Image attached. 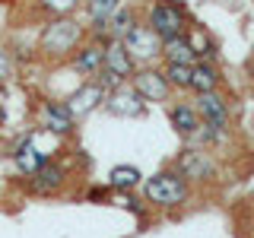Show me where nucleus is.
Masks as SVG:
<instances>
[{
	"mask_svg": "<svg viewBox=\"0 0 254 238\" xmlns=\"http://www.w3.org/2000/svg\"><path fill=\"white\" fill-rule=\"evenodd\" d=\"M79 42H83V29H79L76 19H70V16H58V19H51L42 32V38H38V48L45 51V58L51 60H61L67 58V54H73Z\"/></svg>",
	"mask_w": 254,
	"mask_h": 238,
	"instance_id": "1",
	"label": "nucleus"
},
{
	"mask_svg": "<svg viewBox=\"0 0 254 238\" xmlns=\"http://www.w3.org/2000/svg\"><path fill=\"white\" fill-rule=\"evenodd\" d=\"M143 197L153 206H181L188 200V181L175 169L156 172L153 178L143 181Z\"/></svg>",
	"mask_w": 254,
	"mask_h": 238,
	"instance_id": "2",
	"label": "nucleus"
},
{
	"mask_svg": "<svg viewBox=\"0 0 254 238\" xmlns=\"http://www.w3.org/2000/svg\"><path fill=\"white\" fill-rule=\"evenodd\" d=\"M146 26L153 29L159 38H172V35H181V32L188 29V19H185V10H181L178 3L162 0V3H156L153 10H149Z\"/></svg>",
	"mask_w": 254,
	"mask_h": 238,
	"instance_id": "3",
	"label": "nucleus"
},
{
	"mask_svg": "<svg viewBox=\"0 0 254 238\" xmlns=\"http://www.w3.org/2000/svg\"><path fill=\"white\" fill-rule=\"evenodd\" d=\"M121 45H124V51L133 58V63L137 60H153L156 54L162 51V38H159L146 22H137V26L121 38Z\"/></svg>",
	"mask_w": 254,
	"mask_h": 238,
	"instance_id": "4",
	"label": "nucleus"
},
{
	"mask_svg": "<svg viewBox=\"0 0 254 238\" xmlns=\"http://www.w3.org/2000/svg\"><path fill=\"white\" fill-rule=\"evenodd\" d=\"M130 89L137 92L143 102H165V99L172 95V86L165 83L162 70H156V67H140V70H133Z\"/></svg>",
	"mask_w": 254,
	"mask_h": 238,
	"instance_id": "5",
	"label": "nucleus"
},
{
	"mask_svg": "<svg viewBox=\"0 0 254 238\" xmlns=\"http://www.w3.org/2000/svg\"><path fill=\"white\" fill-rule=\"evenodd\" d=\"M175 172L181 175V178L188 181H206L213 178V172H216V165H213V159L203 153V149H181V156L175 159Z\"/></svg>",
	"mask_w": 254,
	"mask_h": 238,
	"instance_id": "6",
	"label": "nucleus"
},
{
	"mask_svg": "<svg viewBox=\"0 0 254 238\" xmlns=\"http://www.w3.org/2000/svg\"><path fill=\"white\" fill-rule=\"evenodd\" d=\"M105 102V89H102L95 79H86L83 86H76V92L67 99V115L73 118V121H79V118H86V115H92L95 108Z\"/></svg>",
	"mask_w": 254,
	"mask_h": 238,
	"instance_id": "7",
	"label": "nucleus"
},
{
	"mask_svg": "<svg viewBox=\"0 0 254 238\" xmlns=\"http://www.w3.org/2000/svg\"><path fill=\"white\" fill-rule=\"evenodd\" d=\"M197 115H200V121L219 127V130H229V102L222 92H200L197 95Z\"/></svg>",
	"mask_w": 254,
	"mask_h": 238,
	"instance_id": "8",
	"label": "nucleus"
},
{
	"mask_svg": "<svg viewBox=\"0 0 254 238\" xmlns=\"http://www.w3.org/2000/svg\"><path fill=\"white\" fill-rule=\"evenodd\" d=\"M102 67L111 70L121 83H127V79L133 76V70H137V63H133V58L124 51V45L118 42V38H108L105 48H102Z\"/></svg>",
	"mask_w": 254,
	"mask_h": 238,
	"instance_id": "9",
	"label": "nucleus"
},
{
	"mask_svg": "<svg viewBox=\"0 0 254 238\" xmlns=\"http://www.w3.org/2000/svg\"><path fill=\"white\" fill-rule=\"evenodd\" d=\"M105 108L111 111V115H118V118H140L143 111H146V102H143L130 86L121 83L115 92L105 95Z\"/></svg>",
	"mask_w": 254,
	"mask_h": 238,
	"instance_id": "10",
	"label": "nucleus"
},
{
	"mask_svg": "<svg viewBox=\"0 0 254 238\" xmlns=\"http://www.w3.org/2000/svg\"><path fill=\"white\" fill-rule=\"evenodd\" d=\"M64 169L61 165H54V162H42L35 172L29 175V190L32 194H38V197H51V194H58V190L64 187Z\"/></svg>",
	"mask_w": 254,
	"mask_h": 238,
	"instance_id": "11",
	"label": "nucleus"
},
{
	"mask_svg": "<svg viewBox=\"0 0 254 238\" xmlns=\"http://www.w3.org/2000/svg\"><path fill=\"white\" fill-rule=\"evenodd\" d=\"M13 162H16V169H19L22 175H29L38 169L42 162H48V153H42V149L35 146V140L26 137V140H19V146H16V153H13Z\"/></svg>",
	"mask_w": 254,
	"mask_h": 238,
	"instance_id": "12",
	"label": "nucleus"
},
{
	"mask_svg": "<svg viewBox=\"0 0 254 238\" xmlns=\"http://www.w3.org/2000/svg\"><path fill=\"white\" fill-rule=\"evenodd\" d=\"M159 54L165 58V63H197L194 48H190V42H188V32L172 35V38H162V51Z\"/></svg>",
	"mask_w": 254,
	"mask_h": 238,
	"instance_id": "13",
	"label": "nucleus"
},
{
	"mask_svg": "<svg viewBox=\"0 0 254 238\" xmlns=\"http://www.w3.org/2000/svg\"><path fill=\"white\" fill-rule=\"evenodd\" d=\"M42 124H45V130L61 133V137L73 130V118L67 115V108H64L61 102H45L42 105Z\"/></svg>",
	"mask_w": 254,
	"mask_h": 238,
	"instance_id": "14",
	"label": "nucleus"
},
{
	"mask_svg": "<svg viewBox=\"0 0 254 238\" xmlns=\"http://www.w3.org/2000/svg\"><path fill=\"white\" fill-rule=\"evenodd\" d=\"M102 48H105V45H99V42H89V45L76 48L73 60H70L76 73H83V76H95V73H99V67H102Z\"/></svg>",
	"mask_w": 254,
	"mask_h": 238,
	"instance_id": "15",
	"label": "nucleus"
},
{
	"mask_svg": "<svg viewBox=\"0 0 254 238\" xmlns=\"http://www.w3.org/2000/svg\"><path fill=\"white\" fill-rule=\"evenodd\" d=\"M219 83H222V76H219V70L213 67V63L197 60L194 67H190V86H188V89H194L197 95H200V92H213V89H219Z\"/></svg>",
	"mask_w": 254,
	"mask_h": 238,
	"instance_id": "16",
	"label": "nucleus"
},
{
	"mask_svg": "<svg viewBox=\"0 0 254 238\" xmlns=\"http://www.w3.org/2000/svg\"><path fill=\"white\" fill-rule=\"evenodd\" d=\"M169 121L181 137H190V133L200 127V115H197V108H190V105H172L169 108Z\"/></svg>",
	"mask_w": 254,
	"mask_h": 238,
	"instance_id": "17",
	"label": "nucleus"
},
{
	"mask_svg": "<svg viewBox=\"0 0 254 238\" xmlns=\"http://www.w3.org/2000/svg\"><path fill=\"white\" fill-rule=\"evenodd\" d=\"M140 178L143 175L133 169V165H115L108 175V187H115V190H133L140 184Z\"/></svg>",
	"mask_w": 254,
	"mask_h": 238,
	"instance_id": "18",
	"label": "nucleus"
},
{
	"mask_svg": "<svg viewBox=\"0 0 254 238\" xmlns=\"http://www.w3.org/2000/svg\"><path fill=\"white\" fill-rule=\"evenodd\" d=\"M133 26H137V16H133L130 10H121V6H118V10L111 13V19H108V35L121 42V38H124Z\"/></svg>",
	"mask_w": 254,
	"mask_h": 238,
	"instance_id": "19",
	"label": "nucleus"
},
{
	"mask_svg": "<svg viewBox=\"0 0 254 238\" xmlns=\"http://www.w3.org/2000/svg\"><path fill=\"white\" fill-rule=\"evenodd\" d=\"M190 67H194V63H165V70H162L165 83H169L172 89H188L190 86Z\"/></svg>",
	"mask_w": 254,
	"mask_h": 238,
	"instance_id": "20",
	"label": "nucleus"
},
{
	"mask_svg": "<svg viewBox=\"0 0 254 238\" xmlns=\"http://www.w3.org/2000/svg\"><path fill=\"white\" fill-rule=\"evenodd\" d=\"M92 79L102 86V89H105V95H108V92H115L118 86H121V79H118L115 73H111V70H105V67H99V73H95Z\"/></svg>",
	"mask_w": 254,
	"mask_h": 238,
	"instance_id": "21",
	"label": "nucleus"
},
{
	"mask_svg": "<svg viewBox=\"0 0 254 238\" xmlns=\"http://www.w3.org/2000/svg\"><path fill=\"white\" fill-rule=\"evenodd\" d=\"M115 200H118V206H124V210H130L133 216H143V206H140V200H137V197L130 194V190H121V194H118Z\"/></svg>",
	"mask_w": 254,
	"mask_h": 238,
	"instance_id": "22",
	"label": "nucleus"
},
{
	"mask_svg": "<svg viewBox=\"0 0 254 238\" xmlns=\"http://www.w3.org/2000/svg\"><path fill=\"white\" fill-rule=\"evenodd\" d=\"M42 3L48 6V10H54V13H67L70 6L76 3V0H42Z\"/></svg>",
	"mask_w": 254,
	"mask_h": 238,
	"instance_id": "23",
	"label": "nucleus"
},
{
	"mask_svg": "<svg viewBox=\"0 0 254 238\" xmlns=\"http://www.w3.org/2000/svg\"><path fill=\"white\" fill-rule=\"evenodd\" d=\"M10 70H13V60H10V54H6V51H0V83H3V79L10 76Z\"/></svg>",
	"mask_w": 254,
	"mask_h": 238,
	"instance_id": "24",
	"label": "nucleus"
},
{
	"mask_svg": "<svg viewBox=\"0 0 254 238\" xmlns=\"http://www.w3.org/2000/svg\"><path fill=\"white\" fill-rule=\"evenodd\" d=\"M105 197H108V187H92V190H89V200H92V203L105 200Z\"/></svg>",
	"mask_w": 254,
	"mask_h": 238,
	"instance_id": "25",
	"label": "nucleus"
},
{
	"mask_svg": "<svg viewBox=\"0 0 254 238\" xmlns=\"http://www.w3.org/2000/svg\"><path fill=\"white\" fill-rule=\"evenodd\" d=\"M0 124H3V105H0Z\"/></svg>",
	"mask_w": 254,
	"mask_h": 238,
	"instance_id": "26",
	"label": "nucleus"
},
{
	"mask_svg": "<svg viewBox=\"0 0 254 238\" xmlns=\"http://www.w3.org/2000/svg\"><path fill=\"white\" fill-rule=\"evenodd\" d=\"M251 238H254V222H251Z\"/></svg>",
	"mask_w": 254,
	"mask_h": 238,
	"instance_id": "27",
	"label": "nucleus"
}]
</instances>
